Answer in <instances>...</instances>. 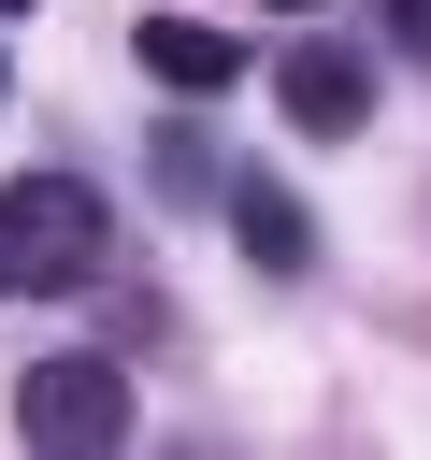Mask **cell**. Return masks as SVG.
Instances as JSON below:
<instances>
[{
	"label": "cell",
	"instance_id": "1",
	"mask_svg": "<svg viewBox=\"0 0 431 460\" xmlns=\"http://www.w3.org/2000/svg\"><path fill=\"white\" fill-rule=\"evenodd\" d=\"M129 359L115 345H57V359H29V388H14V431L43 446V460H101V446H129Z\"/></svg>",
	"mask_w": 431,
	"mask_h": 460
},
{
	"label": "cell",
	"instance_id": "2",
	"mask_svg": "<svg viewBox=\"0 0 431 460\" xmlns=\"http://www.w3.org/2000/svg\"><path fill=\"white\" fill-rule=\"evenodd\" d=\"M101 244H115V216H101L86 172H29V187H0V288H86Z\"/></svg>",
	"mask_w": 431,
	"mask_h": 460
},
{
	"label": "cell",
	"instance_id": "3",
	"mask_svg": "<svg viewBox=\"0 0 431 460\" xmlns=\"http://www.w3.org/2000/svg\"><path fill=\"white\" fill-rule=\"evenodd\" d=\"M273 101H287V129L345 144V129L374 115V58H345V43H287V58H273Z\"/></svg>",
	"mask_w": 431,
	"mask_h": 460
},
{
	"label": "cell",
	"instance_id": "4",
	"mask_svg": "<svg viewBox=\"0 0 431 460\" xmlns=\"http://www.w3.org/2000/svg\"><path fill=\"white\" fill-rule=\"evenodd\" d=\"M129 58H144L172 101H230V86H244V43H230L216 14H144V29H129Z\"/></svg>",
	"mask_w": 431,
	"mask_h": 460
},
{
	"label": "cell",
	"instance_id": "5",
	"mask_svg": "<svg viewBox=\"0 0 431 460\" xmlns=\"http://www.w3.org/2000/svg\"><path fill=\"white\" fill-rule=\"evenodd\" d=\"M216 216L244 230V259H259V273H302V259H316V216H302L273 172H230V201H216Z\"/></svg>",
	"mask_w": 431,
	"mask_h": 460
},
{
	"label": "cell",
	"instance_id": "6",
	"mask_svg": "<svg viewBox=\"0 0 431 460\" xmlns=\"http://www.w3.org/2000/svg\"><path fill=\"white\" fill-rule=\"evenodd\" d=\"M158 187H172V201H230V172H216L201 129H158Z\"/></svg>",
	"mask_w": 431,
	"mask_h": 460
},
{
	"label": "cell",
	"instance_id": "7",
	"mask_svg": "<svg viewBox=\"0 0 431 460\" xmlns=\"http://www.w3.org/2000/svg\"><path fill=\"white\" fill-rule=\"evenodd\" d=\"M388 43H402V58H431V0H388Z\"/></svg>",
	"mask_w": 431,
	"mask_h": 460
},
{
	"label": "cell",
	"instance_id": "8",
	"mask_svg": "<svg viewBox=\"0 0 431 460\" xmlns=\"http://www.w3.org/2000/svg\"><path fill=\"white\" fill-rule=\"evenodd\" d=\"M273 14H316V0H273Z\"/></svg>",
	"mask_w": 431,
	"mask_h": 460
},
{
	"label": "cell",
	"instance_id": "9",
	"mask_svg": "<svg viewBox=\"0 0 431 460\" xmlns=\"http://www.w3.org/2000/svg\"><path fill=\"white\" fill-rule=\"evenodd\" d=\"M0 14H29V0H0Z\"/></svg>",
	"mask_w": 431,
	"mask_h": 460
}]
</instances>
